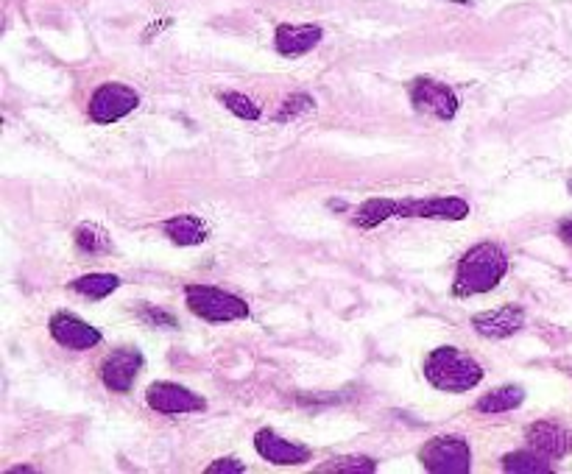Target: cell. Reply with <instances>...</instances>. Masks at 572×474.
<instances>
[{
	"mask_svg": "<svg viewBox=\"0 0 572 474\" xmlns=\"http://www.w3.org/2000/svg\"><path fill=\"white\" fill-rule=\"evenodd\" d=\"M508 260L500 246L494 243H480L475 249L464 254V260L458 263L455 274V293L458 296H478L497 288V282L506 277Z\"/></svg>",
	"mask_w": 572,
	"mask_h": 474,
	"instance_id": "cell-1",
	"label": "cell"
},
{
	"mask_svg": "<svg viewBox=\"0 0 572 474\" xmlns=\"http://www.w3.org/2000/svg\"><path fill=\"white\" fill-rule=\"evenodd\" d=\"M425 377L433 388L447 391V394H464L472 391L483 380V369L455 346H441L433 349L425 360Z\"/></svg>",
	"mask_w": 572,
	"mask_h": 474,
	"instance_id": "cell-2",
	"label": "cell"
},
{
	"mask_svg": "<svg viewBox=\"0 0 572 474\" xmlns=\"http://www.w3.org/2000/svg\"><path fill=\"white\" fill-rule=\"evenodd\" d=\"M187 307L204 321L213 324H224V321H238V318L249 316V307L243 299L232 296L227 290L210 288V285H190L185 290Z\"/></svg>",
	"mask_w": 572,
	"mask_h": 474,
	"instance_id": "cell-3",
	"label": "cell"
},
{
	"mask_svg": "<svg viewBox=\"0 0 572 474\" xmlns=\"http://www.w3.org/2000/svg\"><path fill=\"white\" fill-rule=\"evenodd\" d=\"M419 458H422V466L427 472L433 474H466L472 469L469 444L458 435H441V438L427 441L419 452Z\"/></svg>",
	"mask_w": 572,
	"mask_h": 474,
	"instance_id": "cell-4",
	"label": "cell"
},
{
	"mask_svg": "<svg viewBox=\"0 0 572 474\" xmlns=\"http://www.w3.org/2000/svg\"><path fill=\"white\" fill-rule=\"evenodd\" d=\"M137 104H140V95L134 93L132 87H126V84H104L90 98V118L95 123H101V126H107V123L126 118L129 112L137 109Z\"/></svg>",
	"mask_w": 572,
	"mask_h": 474,
	"instance_id": "cell-5",
	"label": "cell"
},
{
	"mask_svg": "<svg viewBox=\"0 0 572 474\" xmlns=\"http://www.w3.org/2000/svg\"><path fill=\"white\" fill-rule=\"evenodd\" d=\"M411 101L419 112H427V115H433V118L439 120H453L455 112H458V98H455V93L447 84H439V81H413Z\"/></svg>",
	"mask_w": 572,
	"mask_h": 474,
	"instance_id": "cell-6",
	"label": "cell"
},
{
	"mask_svg": "<svg viewBox=\"0 0 572 474\" xmlns=\"http://www.w3.org/2000/svg\"><path fill=\"white\" fill-rule=\"evenodd\" d=\"M148 408H154L157 413H168V416H179V413H196L204 410V399L193 391H187L176 382H154L148 388Z\"/></svg>",
	"mask_w": 572,
	"mask_h": 474,
	"instance_id": "cell-7",
	"label": "cell"
},
{
	"mask_svg": "<svg viewBox=\"0 0 572 474\" xmlns=\"http://www.w3.org/2000/svg\"><path fill=\"white\" fill-rule=\"evenodd\" d=\"M140 369H143V355L137 349H115L101 366V380L109 391L126 394L137 380Z\"/></svg>",
	"mask_w": 572,
	"mask_h": 474,
	"instance_id": "cell-8",
	"label": "cell"
},
{
	"mask_svg": "<svg viewBox=\"0 0 572 474\" xmlns=\"http://www.w3.org/2000/svg\"><path fill=\"white\" fill-rule=\"evenodd\" d=\"M397 215L405 218H439V221H461L469 215L464 198H427V201H397Z\"/></svg>",
	"mask_w": 572,
	"mask_h": 474,
	"instance_id": "cell-9",
	"label": "cell"
},
{
	"mask_svg": "<svg viewBox=\"0 0 572 474\" xmlns=\"http://www.w3.org/2000/svg\"><path fill=\"white\" fill-rule=\"evenodd\" d=\"M51 335L59 346L73 352H84V349H93L95 343H101V332L70 313H59L51 318Z\"/></svg>",
	"mask_w": 572,
	"mask_h": 474,
	"instance_id": "cell-10",
	"label": "cell"
},
{
	"mask_svg": "<svg viewBox=\"0 0 572 474\" xmlns=\"http://www.w3.org/2000/svg\"><path fill=\"white\" fill-rule=\"evenodd\" d=\"M254 447H257V452H260L266 461L277 463V466H299V463H305L307 458H310L307 447H299V444L285 441V438H280L274 430H260L257 438H254Z\"/></svg>",
	"mask_w": 572,
	"mask_h": 474,
	"instance_id": "cell-11",
	"label": "cell"
},
{
	"mask_svg": "<svg viewBox=\"0 0 572 474\" xmlns=\"http://www.w3.org/2000/svg\"><path fill=\"white\" fill-rule=\"evenodd\" d=\"M525 324V313L508 304V307H500V310H492V313H480V316L472 318V327L483 335V338H508L514 335Z\"/></svg>",
	"mask_w": 572,
	"mask_h": 474,
	"instance_id": "cell-12",
	"label": "cell"
},
{
	"mask_svg": "<svg viewBox=\"0 0 572 474\" xmlns=\"http://www.w3.org/2000/svg\"><path fill=\"white\" fill-rule=\"evenodd\" d=\"M528 447L542 452L547 458H561L572 449V438L559 424L536 422L528 427Z\"/></svg>",
	"mask_w": 572,
	"mask_h": 474,
	"instance_id": "cell-13",
	"label": "cell"
},
{
	"mask_svg": "<svg viewBox=\"0 0 572 474\" xmlns=\"http://www.w3.org/2000/svg\"><path fill=\"white\" fill-rule=\"evenodd\" d=\"M321 42L319 26H280L277 28V51L282 56H302Z\"/></svg>",
	"mask_w": 572,
	"mask_h": 474,
	"instance_id": "cell-14",
	"label": "cell"
},
{
	"mask_svg": "<svg viewBox=\"0 0 572 474\" xmlns=\"http://www.w3.org/2000/svg\"><path fill=\"white\" fill-rule=\"evenodd\" d=\"M165 235L179 246H199L207 240V226L201 224V218L196 215H176L171 221H165Z\"/></svg>",
	"mask_w": 572,
	"mask_h": 474,
	"instance_id": "cell-15",
	"label": "cell"
},
{
	"mask_svg": "<svg viewBox=\"0 0 572 474\" xmlns=\"http://www.w3.org/2000/svg\"><path fill=\"white\" fill-rule=\"evenodd\" d=\"M503 469L514 474H547L553 472L547 455L536 452V449H522V452H511L503 458Z\"/></svg>",
	"mask_w": 572,
	"mask_h": 474,
	"instance_id": "cell-16",
	"label": "cell"
},
{
	"mask_svg": "<svg viewBox=\"0 0 572 474\" xmlns=\"http://www.w3.org/2000/svg\"><path fill=\"white\" fill-rule=\"evenodd\" d=\"M525 399V391L519 385H506V388H497L492 394H486L478 402L480 413H506V410H514L522 405Z\"/></svg>",
	"mask_w": 572,
	"mask_h": 474,
	"instance_id": "cell-17",
	"label": "cell"
},
{
	"mask_svg": "<svg viewBox=\"0 0 572 474\" xmlns=\"http://www.w3.org/2000/svg\"><path fill=\"white\" fill-rule=\"evenodd\" d=\"M397 215V201H388V198H372L366 201L363 207L355 215V224L363 226V229H372V226L383 224L388 218Z\"/></svg>",
	"mask_w": 572,
	"mask_h": 474,
	"instance_id": "cell-18",
	"label": "cell"
},
{
	"mask_svg": "<svg viewBox=\"0 0 572 474\" xmlns=\"http://www.w3.org/2000/svg\"><path fill=\"white\" fill-rule=\"evenodd\" d=\"M120 279L112 277V274H87V277H79L73 282V290L87 296V299H104L112 290H118Z\"/></svg>",
	"mask_w": 572,
	"mask_h": 474,
	"instance_id": "cell-19",
	"label": "cell"
},
{
	"mask_svg": "<svg viewBox=\"0 0 572 474\" xmlns=\"http://www.w3.org/2000/svg\"><path fill=\"white\" fill-rule=\"evenodd\" d=\"M76 243H79L81 251H90V254H104V251L112 249L107 232L93 224H81L76 229Z\"/></svg>",
	"mask_w": 572,
	"mask_h": 474,
	"instance_id": "cell-20",
	"label": "cell"
},
{
	"mask_svg": "<svg viewBox=\"0 0 572 474\" xmlns=\"http://www.w3.org/2000/svg\"><path fill=\"white\" fill-rule=\"evenodd\" d=\"M221 104L227 106L232 115H238L243 120H257L260 118V106L254 104L252 98L240 93H224L221 95Z\"/></svg>",
	"mask_w": 572,
	"mask_h": 474,
	"instance_id": "cell-21",
	"label": "cell"
},
{
	"mask_svg": "<svg viewBox=\"0 0 572 474\" xmlns=\"http://www.w3.org/2000/svg\"><path fill=\"white\" fill-rule=\"evenodd\" d=\"M321 472L369 474V472H374V461H369V458H335L333 463L321 466Z\"/></svg>",
	"mask_w": 572,
	"mask_h": 474,
	"instance_id": "cell-22",
	"label": "cell"
},
{
	"mask_svg": "<svg viewBox=\"0 0 572 474\" xmlns=\"http://www.w3.org/2000/svg\"><path fill=\"white\" fill-rule=\"evenodd\" d=\"M310 109H313V98H310V95H305V93H296V95H291L285 104H282L277 120L296 118V115H305V112H310Z\"/></svg>",
	"mask_w": 572,
	"mask_h": 474,
	"instance_id": "cell-23",
	"label": "cell"
},
{
	"mask_svg": "<svg viewBox=\"0 0 572 474\" xmlns=\"http://www.w3.org/2000/svg\"><path fill=\"white\" fill-rule=\"evenodd\" d=\"M207 472L210 474H243L246 472V466H243L240 461H235V458H224V461H215Z\"/></svg>",
	"mask_w": 572,
	"mask_h": 474,
	"instance_id": "cell-24",
	"label": "cell"
},
{
	"mask_svg": "<svg viewBox=\"0 0 572 474\" xmlns=\"http://www.w3.org/2000/svg\"><path fill=\"white\" fill-rule=\"evenodd\" d=\"M143 321H148V324H165V327H176V321H173V316H168V313H162V310H151V307H143Z\"/></svg>",
	"mask_w": 572,
	"mask_h": 474,
	"instance_id": "cell-25",
	"label": "cell"
},
{
	"mask_svg": "<svg viewBox=\"0 0 572 474\" xmlns=\"http://www.w3.org/2000/svg\"><path fill=\"white\" fill-rule=\"evenodd\" d=\"M559 235L567 240V243H572V218L570 221H561L559 224Z\"/></svg>",
	"mask_w": 572,
	"mask_h": 474,
	"instance_id": "cell-26",
	"label": "cell"
},
{
	"mask_svg": "<svg viewBox=\"0 0 572 474\" xmlns=\"http://www.w3.org/2000/svg\"><path fill=\"white\" fill-rule=\"evenodd\" d=\"M570 193H572V179H570Z\"/></svg>",
	"mask_w": 572,
	"mask_h": 474,
	"instance_id": "cell-27",
	"label": "cell"
}]
</instances>
